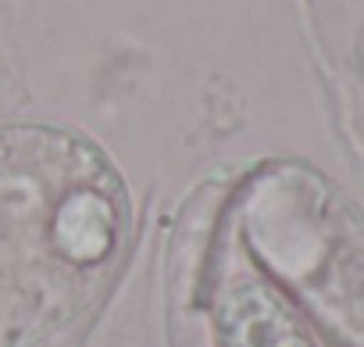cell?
Returning a JSON list of instances; mask_svg holds the SVG:
<instances>
[{
	"instance_id": "6da1fadb",
	"label": "cell",
	"mask_w": 364,
	"mask_h": 347,
	"mask_svg": "<svg viewBox=\"0 0 364 347\" xmlns=\"http://www.w3.org/2000/svg\"><path fill=\"white\" fill-rule=\"evenodd\" d=\"M222 347H314L296 311L261 276L229 279L218 304Z\"/></svg>"
}]
</instances>
